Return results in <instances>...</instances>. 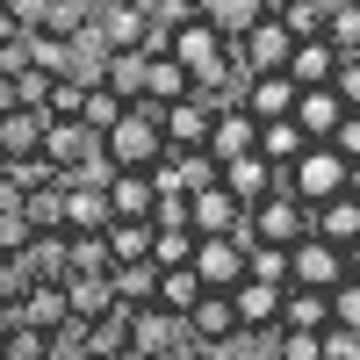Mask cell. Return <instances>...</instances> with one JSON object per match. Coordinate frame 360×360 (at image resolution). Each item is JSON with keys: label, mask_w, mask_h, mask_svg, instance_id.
<instances>
[{"label": "cell", "mask_w": 360, "mask_h": 360, "mask_svg": "<svg viewBox=\"0 0 360 360\" xmlns=\"http://www.w3.org/2000/svg\"><path fill=\"white\" fill-rule=\"evenodd\" d=\"M101 152H108V166H159V152H166L159 101H130V108L101 130Z\"/></svg>", "instance_id": "cell-1"}, {"label": "cell", "mask_w": 360, "mask_h": 360, "mask_svg": "<svg viewBox=\"0 0 360 360\" xmlns=\"http://www.w3.org/2000/svg\"><path fill=\"white\" fill-rule=\"evenodd\" d=\"M281 195H295V202H332V195H346V159L332 152V144H303L288 166H281Z\"/></svg>", "instance_id": "cell-2"}, {"label": "cell", "mask_w": 360, "mask_h": 360, "mask_svg": "<svg viewBox=\"0 0 360 360\" xmlns=\"http://www.w3.org/2000/svg\"><path fill=\"white\" fill-rule=\"evenodd\" d=\"M310 238V202H295V195H266V202H252V245H303Z\"/></svg>", "instance_id": "cell-3"}, {"label": "cell", "mask_w": 360, "mask_h": 360, "mask_svg": "<svg viewBox=\"0 0 360 360\" xmlns=\"http://www.w3.org/2000/svg\"><path fill=\"white\" fill-rule=\"evenodd\" d=\"M288 51H295V29H288L281 15L252 22L245 37H231V58H238L245 72H288Z\"/></svg>", "instance_id": "cell-4"}, {"label": "cell", "mask_w": 360, "mask_h": 360, "mask_svg": "<svg viewBox=\"0 0 360 360\" xmlns=\"http://www.w3.org/2000/svg\"><path fill=\"white\" fill-rule=\"evenodd\" d=\"M217 180H224L217 159H209V152H180V144H166L159 166H152V188H159V195H180V202L202 195V188H217Z\"/></svg>", "instance_id": "cell-5"}, {"label": "cell", "mask_w": 360, "mask_h": 360, "mask_svg": "<svg viewBox=\"0 0 360 360\" xmlns=\"http://www.w3.org/2000/svg\"><path fill=\"white\" fill-rule=\"evenodd\" d=\"M188 217H195L202 238H224V231H231V238H252V209L238 202L224 180H217V188H202V195H188Z\"/></svg>", "instance_id": "cell-6"}, {"label": "cell", "mask_w": 360, "mask_h": 360, "mask_svg": "<svg viewBox=\"0 0 360 360\" xmlns=\"http://www.w3.org/2000/svg\"><path fill=\"white\" fill-rule=\"evenodd\" d=\"M288 281L295 288H339L346 281V252L332 245V238H303V245H288Z\"/></svg>", "instance_id": "cell-7"}, {"label": "cell", "mask_w": 360, "mask_h": 360, "mask_svg": "<svg viewBox=\"0 0 360 360\" xmlns=\"http://www.w3.org/2000/svg\"><path fill=\"white\" fill-rule=\"evenodd\" d=\"M245 252H252V238H202V245H195V274H202V288H238V281H245Z\"/></svg>", "instance_id": "cell-8"}, {"label": "cell", "mask_w": 360, "mask_h": 360, "mask_svg": "<svg viewBox=\"0 0 360 360\" xmlns=\"http://www.w3.org/2000/svg\"><path fill=\"white\" fill-rule=\"evenodd\" d=\"M159 123H166V144H180V152H209V130H217V101L180 94L173 108H159Z\"/></svg>", "instance_id": "cell-9"}, {"label": "cell", "mask_w": 360, "mask_h": 360, "mask_svg": "<svg viewBox=\"0 0 360 360\" xmlns=\"http://www.w3.org/2000/svg\"><path fill=\"white\" fill-rule=\"evenodd\" d=\"M188 332H195V346H209L217 353L224 339H238L245 324H238V303H231V288H202L195 295V310H188Z\"/></svg>", "instance_id": "cell-10"}, {"label": "cell", "mask_w": 360, "mask_h": 360, "mask_svg": "<svg viewBox=\"0 0 360 360\" xmlns=\"http://www.w3.org/2000/svg\"><path fill=\"white\" fill-rule=\"evenodd\" d=\"M281 295H288V281H259V274H245V281L231 288L238 324H245V332H274V324H281Z\"/></svg>", "instance_id": "cell-11"}, {"label": "cell", "mask_w": 360, "mask_h": 360, "mask_svg": "<svg viewBox=\"0 0 360 360\" xmlns=\"http://www.w3.org/2000/svg\"><path fill=\"white\" fill-rule=\"evenodd\" d=\"M224 188L252 209V202H266V195L281 188V166L266 159V152H238V159H224Z\"/></svg>", "instance_id": "cell-12"}, {"label": "cell", "mask_w": 360, "mask_h": 360, "mask_svg": "<svg viewBox=\"0 0 360 360\" xmlns=\"http://www.w3.org/2000/svg\"><path fill=\"white\" fill-rule=\"evenodd\" d=\"M180 339H188V317H173V310H130V353L137 360H159L166 346H180Z\"/></svg>", "instance_id": "cell-13"}, {"label": "cell", "mask_w": 360, "mask_h": 360, "mask_svg": "<svg viewBox=\"0 0 360 360\" xmlns=\"http://www.w3.org/2000/svg\"><path fill=\"white\" fill-rule=\"evenodd\" d=\"M65 188V231H108L115 209H108V180H58Z\"/></svg>", "instance_id": "cell-14"}, {"label": "cell", "mask_w": 360, "mask_h": 360, "mask_svg": "<svg viewBox=\"0 0 360 360\" xmlns=\"http://www.w3.org/2000/svg\"><path fill=\"white\" fill-rule=\"evenodd\" d=\"M339 115H346L339 86H295V123H303V137H310V144H332Z\"/></svg>", "instance_id": "cell-15"}, {"label": "cell", "mask_w": 360, "mask_h": 360, "mask_svg": "<svg viewBox=\"0 0 360 360\" xmlns=\"http://www.w3.org/2000/svg\"><path fill=\"white\" fill-rule=\"evenodd\" d=\"M94 22L108 29L115 51H144V37H152V8H144V0H101Z\"/></svg>", "instance_id": "cell-16"}, {"label": "cell", "mask_w": 360, "mask_h": 360, "mask_svg": "<svg viewBox=\"0 0 360 360\" xmlns=\"http://www.w3.org/2000/svg\"><path fill=\"white\" fill-rule=\"evenodd\" d=\"M108 209H115V217H152V209H159L152 166H115L108 173Z\"/></svg>", "instance_id": "cell-17"}, {"label": "cell", "mask_w": 360, "mask_h": 360, "mask_svg": "<svg viewBox=\"0 0 360 360\" xmlns=\"http://www.w3.org/2000/svg\"><path fill=\"white\" fill-rule=\"evenodd\" d=\"M238 152H259V115L252 108H217V130H209V159H238Z\"/></svg>", "instance_id": "cell-18"}, {"label": "cell", "mask_w": 360, "mask_h": 360, "mask_svg": "<svg viewBox=\"0 0 360 360\" xmlns=\"http://www.w3.org/2000/svg\"><path fill=\"white\" fill-rule=\"evenodd\" d=\"M332 72H339V44L332 37H295V51H288V79L295 86H332Z\"/></svg>", "instance_id": "cell-19"}, {"label": "cell", "mask_w": 360, "mask_h": 360, "mask_svg": "<svg viewBox=\"0 0 360 360\" xmlns=\"http://www.w3.org/2000/svg\"><path fill=\"white\" fill-rule=\"evenodd\" d=\"M159 274H166L159 259H123V266H108L115 303H123V310H152V303H159Z\"/></svg>", "instance_id": "cell-20"}, {"label": "cell", "mask_w": 360, "mask_h": 360, "mask_svg": "<svg viewBox=\"0 0 360 360\" xmlns=\"http://www.w3.org/2000/svg\"><path fill=\"white\" fill-rule=\"evenodd\" d=\"M58 288H65V310H72L79 324H94L101 310H115V281H108V274H79V266H72Z\"/></svg>", "instance_id": "cell-21"}, {"label": "cell", "mask_w": 360, "mask_h": 360, "mask_svg": "<svg viewBox=\"0 0 360 360\" xmlns=\"http://www.w3.org/2000/svg\"><path fill=\"white\" fill-rule=\"evenodd\" d=\"M245 108L259 115V123L295 115V79H288V72H252V79H245Z\"/></svg>", "instance_id": "cell-22"}, {"label": "cell", "mask_w": 360, "mask_h": 360, "mask_svg": "<svg viewBox=\"0 0 360 360\" xmlns=\"http://www.w3.org/2000/svg\"><path fill=\"white\" fill-rule=\"evenodd\" d=\"M310 231H317V238H332V245L346 252L353 238H360V195H332V202H317V209H310Z\"/></svg>", "instance_id": "cell-23"}, {"label": "cell", "mask_w": 360, "mask_h": 360, "mask_svg": "<svg viewBox=\"0 0 360 360\" xmlns=\"http://www.w3.org/2000/svg\"><path fill=\"white\" fill-rule=\"evenodd\" d=\"M44 130H51L44 108H8V115H0V152H8V159L44 152Z\"/></svg>", "instance_id": "cell-24"}, {"label": "cell", "mask_w": 360, "mask_h": 360, "mask_svg": "<svg viewBox=\"0 0 360 360\" xmlns=\"http://www.w3.org/2000/svg\"><path fill=\"white\" fill-rule=\"evenodd\" d=\"M180 94H195V72L180 65L173 51H152V72H144V101H159V108H173Z\"/></svg>", "instance_id": "cell-25"}, {"label": "cell", "mask_w": 360, "mask_h": 360, "mask_svg": "<svg viewBox=\"0 0 360 360\" xmlns=\"http://www.w3.org/2000/svg\"><path fill=\"white\" fill-rule=\"evenodd\" d=\"M86 360H130V310L123 303L86 324Z\"/></svg>", "instance_id": "cell-26"}, {"label": "cell", "mask_w": 360, "mask_h": 360, "mask_svg": "<svg viewBox=\"0 0 360 360\" xmlns=\"http://www.w3.org/2000/svg\"><path fill=\"white\" fill-rule=\"evenodd\" d=\"M281 324H303V332H332V288H295L281 295Z\"/></svg>", "instance_id": "cell-27"}, {"label": "cell", "mask_w": 360, "mask_h": 360, "mask_svg": "<svg viewBox=\"0 0 360 360\" xmlns=\"http://www.w3.org/2000/svg\"><path fill=\"white\" fill-rule=\"evenodd\" d=\"M195 8H202V22H217L224 37H245L252 22L274 15V0H195Z\"/></svg>", "instance_id": "cell-28"}, {"label": "cell", "mask_w": 360, "mask_h": 360, "mask_svg": "<svg viewBox=\"0 0 360 360\" xmlns=\"http://www.w3.org/2000/svg\"><path fill=\"white\" fill-rule=\"evenodd\" d=\"M15 317H22V324H37V332H58V324L72 317V310H65V288H58V281H37V288L15 303Z\"/></svg>", "instance_id": "cell-29"}, {"label": "cell", "mask_w": 360, "mask_h": 360, "mask_svg": "<svg viewBox=\"0 0 360 360\" xmlns=\"http://www.w3.org/2000/svg\"><path fill=\"white\" fill-rule=\"evenodd\" d=\"M101 238H108V259L115 266H123V259H152V217H115Z\"/></svg>", "instance_id": "cell-30"}, {"label": "cell", "mask_w": 360, "mask_h": 360, "mask_svg": "<svg viewBox=\"0 0 360 360\" xmlns=\"http://www.w3.org/2000/svg\"><path fill=\"white\" fill-rule=\"evenodd\" d=\"M144 72H152V51H115L108 65H101V79H108L123 101H144Z\"/></svg>", "instance_id": "cell-31"}, {"label": "cell", "mask_w": 360, "mask_h": 360, "mask_svg": "<svg viewBox=\"0 0 360 360\" xmlns=\"http://www.w3.org/2000/svg\"><path fill=\"white\" fill-rule=\"evenodd\" d=\"M303 144H310V137H303V123H295V115H274V123H259V152L274 159V166H288Z\"/></svg>", "instance_id": "cell-32"}, {"label": "cell", "mask_w": 360, "mask_h": 360, "mask_svg": "<svg viewBox=\"0 0 360 360\" xmlns=\"http://www.w3.org/2000/svg\"><path fill=\"white\" fill-rule=\"evenodd\" d=\"M195 295H202V274H195V266H166V274H159V310L188 317V310H195Z\"/></svg>", "instance_id": "cell-33"}, {"label": "cell", "mask_w": 360, "mask_h": 360, "mask_svg": "<svg viewBox=\"0 0 360 360\" xmlns=\"http://www.w3.org/2000/svg\"><path fill=\"white\" fill-rule=\"evenodd\" d=\"M123 108H130V101L115 94L108 79H94V86H86V94H79V123H86V130H108V123H115V115H123Z\"/></svg>", "instance_id": "cell-34"}, {"label": "cell", "mask_w": 360, "mask_h": 360, "mask_svg": "<svg viewBox=\"0 0 360 360\" xmlns=\"http://www.w3.org/2000/svg\"><path fill=\"white\" fill-rule=\"evenodd\" d=\"M37 281H44V274L29 266V252H0V303H8V310H15L22 295L37 288Z\"/></svg>", "instance_id": "cell-35"}, {"label": "cell", "mask_w": 360, "mask_h": 360, "mask_svg": "<svg viewBox=\"0 0 360 360\" xmlns=\"http://www.w3.org/2000/svg\"><path fill=\"white\" fill-rule=\"evenodd\" d=\"M22 209H29V231H65V188H37V195H22Z\"/></svg>", "instance_id": "cell-36"}, {"label": "cell", "mask_w": 360, "mask_h": 360, "mask_svg": "<svg viewBox=\"0 0 360 360\" xmlns=\"http://www.w3.org/2000/svg\"><path fill=\"white\" fill-rule=\"evenodd\" d=\"M274 360H324V332H303V324H274Z\"/></svg>", "instance_id": "cell-37"}, {"label": "cell", "mask_w": 360, "mask_h": 360, "mask_svg": "<svg viewBox=\"0 0 360 360\" xmlns=\"http://www.w3.org/2000/svg\"><path fill=\"white\" fill-rule=\"evenodd\" d=\"M58 180V166L44 159V152H29V159H8V188L15 195H37V188H51Z\"/></svg>", "instance_id": "cell-38"}, {"label": "cell", "mask_w": 360, "mask_h": 360, "mask_svg": "<svg viewBox=\"0 0 360 360\" xmlns=\"http://www.w3.org/2000/svg\"><path fill=\"white\" fill-rule=\"evenodd\" d=\"M51 353V332H37V324H8V339H0V360H44Z\"/></svg>", "instance_id": "cell-39"}, {"label": "cell", "mask_w": 360, "mask_h": 360, "mask_svg": "<svg viewBox=\"0 0 360 360\" xmlns=\"http://www.w3.org/2000/svg\"><path fill=\"white\" fill-rule=\"evenodd\" d=\"M72 266H79V274H108V238L101 231H72Z\"/></svg>", "instance_id": "cell-40"}, {"label": "cell", "mask_w": 360, "mask_h": 360, "mask_svg": "<svg viewBox=\"0 0 360 360\" xmlns=\"http://www.w3.org/2000/svg\"><path fill=\"white\" fill-rule=\"evenodd\" d=\"M324 37L339 51H360V0H332V22H324Z\"/></svg>", "instance_id": "cell-41"}, {"label": "cell", "mask_w": 360, "mask_h": 360, "mask_svg": "<svg viewBox=\"0 0 360 360\" xmlns=\"http://www.w3.org/2000/svg\"><path fill=\"white\" fill-rule=\"evenodd\" d=\"M44 360H86V324L65 317V324L51 332V353H44Z\"/></svg>", "instance_id": "cell-42"}, {"label": "cell", "mask_w": 360, "mask_h": 360, "mask_svg": "<svg viewBox=\"0 0 360 360\" xmlns=\"http://www.w3.org/2000/svg\"><path fill=\"white\" fill-rule=\"evenodd\" d=\"M8 86H15V108H44V101H51V72H44V65H29V72L8 79Z\"/></svg>", "instance_id": "cell-43"}, {"label": "cell", "mask_w": 360, "mask_h": 360, "mask_svg": "<svg viewBox=\"0 0 360 360\" xmlns=\"http://www.w3.org/2000/svg\"><path fill=\"white\" fill-rule=\"evenodd\" d=\"M245 274H259V281H288V252H281V245H252V252H245Z\"/></svg>", "instance_id": "cell-44"}, {"label": "cell", "mask_w": 360, "mask_h": 360, "mask_svg": "<svg viewBox=\"0 0 360 360\" xmlns=\"http://www.w3.org/2000/svg\"><path fill=\"white\" fill-rule=\"evenodd\" d=\"M332 324H346V332H360V281L346 274L339 288H332Z\"/></svg>", "instance_id": "cell-45"}, {"label": "cell", "mask_w": 360, "mask_h": 360, "mask_svg": "<svg viewBox=\"0 0 360 360\" xmlns=\"http://www.w3.org/2000/svg\"><path fill=\"white\" fill-rule=\"evenodd\" d=\"M332 86H339V101H346V108H360V51H339Z\"/></svg>", "instance_id": "cell-46"}, {"label": "cell", "mask_w": 360, "mask_h": 360, "mask_svg": "<svg viewBox=\"0 0 360 360\" xmlns=\"http://www.w3.org/2000/svg\"><path fill=\"white\" fill-rule=\"evenodd\" d=\"M79 94H86L79 79H51V101H44V115H79Z\"/></svg>", "instance_id": "cell-47"}, {"label": "cell", "mask_w": 360, "mask_h": 360, "mask_svg": "<svg viewBox=\"0 0 360 360\" xmlns=\"http://www.w3.org/2000/svg\"><path fill=\"white\" fill-rule=\"evenodd\" d=\"M332 152H339V159H360V108H346V115H339V130H332Z\"/></svg>", "instance_id": "cell-48"}, {"label": "cell", "mask_w": 360, "mask_h": 360, "mask_svg": "<svg viewBox=\"0 0 360 360\" xmlns=\"http://www.w3.org/2000/svg\"><path fill=\"white\" fill-rule=\"evenodd\" d=\"M8 22L15 29H44L51 22V0H8Z\"/></svg>", "instance_id": "cell-49"}, {"label": "cell", "mask_w": 360, "mask_h": 360, "mask_svg": "<svg viewBox=\"0 0 360 360\" xmlns=\"http://www.w3.org/2000/svg\"><path fill=\"white\" fill-rule=\"evenodd\" d=\"M324 360H360V332L332 324V332H324Z\"/></svg>", "instance_id": "cell-50"}, {"label": "cell", "mask_w": 360, "mask_h": 360, "mask_svg": "<svg viewBox=\"0 0 360 360\" xmlns=\"http://www.w3.org/2000/svg\"><path fill=\"white\" fill-rule=\"evenodd\" d=\"M346 274L360 281V238H353V245H346Z\"/></svg>", "instance_id": "cell-51"}, {"label": "cell", "mask_w": 360, "mask_h": 360, "mask_svg": "<svg viewBox=\"0 0 360 360\" xmlns=\"http://www.w3.org/2000/svg\"><path fill=\"white\" fill-rule=\"evenodd\" d=\"M346 195H360V159H346Z\"/></svg>", "instance_id": "cell-52"}, {"label": "cell", "mask_w": 360, "mask_h": 360, "mask_svg": "<svg viewBox=\"0 0 360 360\" xmlns=\"http://www.w3.org/2000/svg\"><path fill=\"white\" fill-rule=\"evenodd\" d=\"M8 108H15V86H8V79H0V115H8Z\"/></svg>", "instance_id": "cell-53"}, {"label": "cell", "mask_w": 360, "mask_h": 360, "mask_svg": "<svg viewBox=\"0 0 360 360\" xmlns=\"http://www.w3.org/2000/svg\"><path fill=\"white\" fill-rule=\"evenodd\" d=\"M8 324H15V310H8V303H0V339H8Z\"/></svg>", "instance_id": "cell-54"}, {"label": "cell", "mask_w": 360, "mask_h": 360, "mask_svg": "<svg viewBox=\"0 0 360 360\" xmlns=\"http://www.w3.org/2000/svg\"><path fill=\"white\" fill-rule=\"evenodd\" d=\"M0 180H8V152H0Z\"/></svg>", "instance_id": "cell-55"}, {"label": "cell", "mask_w": 360, "mask_h": 360, "mask_svg": "<svg viewBox=\"0 0 360 360\" xmlns=\"http://www.w3.org/2000/svg\"><path fill=\"white\" fill-rule=\"evenodd\" d=\"M274 8H281V0H274Z\"/></svg>", "instance_id": "cell-56"}]
</instances>
